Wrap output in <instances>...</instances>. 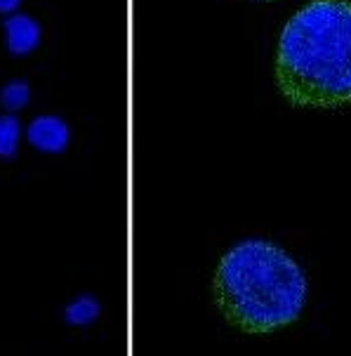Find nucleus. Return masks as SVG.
Wrapping results in <instances>:
<instances>
[{"label": "nucleus", "instance_id": "nucleus-3", "mask_svg": "<svg viewBox=\"0 0 351 356\" xmlns=\"http://www.w3.org/2000/svg\"><path fill=\"white\" fill-rule=\"evenodd\" d=\"M26 140L45 154H62L69 147V125L57 116H38L28 125Z\"/></svg>", "mask_w": 351, "mask_h": 356}, {"label": "nucleus", "instance_id": "nucleus-8", "mask_svg": "<svg viewBox=\"0 0 351 356\" xmlns=\"http://www.w3.org/2000/svg\"><path fill=\"white\" fill-rule=\"evenodd\" d=\"M19 3L22 0H0V12H5V15H8V12H15L19 8Z\"/></svg>", "mask_w": 351, "mask_h": 356}, {"label": "nucleus", "instance_id": "nucleus-2", "mask_svg": "<svg viewBox=\"0 0 351 356\" xmlns=\"http://www.w3.org/2000/svg\"><path fill=\"white\" fill-rule=\"evenodd\" d=\"M213 300L224 321L240 333H274L300 318L307 302V279L286 250L250 238L220 259Z\"/></svg>", "mask_w": 351, "mask_h": 356}, {"label": "nucleus", "instance_id": "nucleus-6", "mask_svg": "<svg viewBox=\"0 0 351 356\" xmlns=\"http://www.w3.org/2000/svg\"><path fill=\"white\" fill-rule=\"evenodd\" d=\"M19 120L15 116H0V159H12L19 149Z\"/></svg>", "mask_w": 351, "mask_h": 356}, {"label": "nucleus", "instance_id": "nucleus-4", "mask_svg": "<svg viewBox=\"0 0 351 356\" xmlns=\"http://www.w3.org/2000/svg\"><path fill=\"white\" fill-rule=\"evenodd\" d=\"M40 40V26L31 17L15 15L5 22V43L12 54H26L31 52Z\"/></svg>", "mask_w": 351, "mask_h": 356}, {"label": "nucleus", "instance_id": "nucleus-5", "mask_svg": "<svg viewBox=\"0 0 351 356\" xmlns=\"http://www.w3.org/2000/svg\"><path fill=\"white\" fill-rule=\"evenodd\" d=\"M97 316H99V302H97L95 298H90V295L76 298L74 302L64 309L66 323H71V325H88V323H92Z\"/></svg>", "mask_w": 351, "mask_h": 356}, {"label": "nucleus", "instance_id": "nucleus-1", "mask_svg": "<svg viewBox=\"0 0 351 356\" xmlns=\"http://www.w3.org/2000/svg\"><path fill=\"white\" fill-rule=\"evenodd\" d=\"M276 86L293 106L337 108L351 102V3L311 0L278 40Z\"/></svg>", "mask_w": 351, "mask_h": 356}, {"label": "nucleus", "instance_id": "nucleus-7", "mask_svg": "<svg viewBox=\"0 0 351 356\" xmlns=\"http://www.w3.org/2000/svg\"><path fill=\"white\" fill-rule=\"evenodd\" d=\"M0 102H3V106L10 108V111H19V108L28 104V86L24 81L10 83V86H5L3 92H0Z\"/></svg>", "mask_w": 351, "mask_h": 356}]
</instances>
